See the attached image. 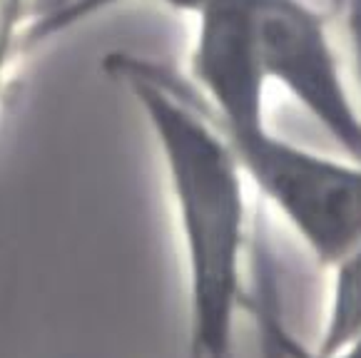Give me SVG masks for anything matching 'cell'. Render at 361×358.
<instances>
[{"label": "cell", "mask_w": 361, "mask_h": 358, "mask_svg": "<svg viewBox=\"0 0 361 358\" xmlns=\"http://www.w3.org/2000/svg\"><path fill=\"white\" fill-rule=\"evenodd\" d=\"M192 87L227 142L267 130V82L257 55L250 0H197Z\"/></svg>", "instance_id": "4"}, {"label": "cell", "mask_w": 361, "mask_h": 358, "mask_svg": "<svg viewBox=\"0 0 361 358\" xmlns=\"http://www.w3.org/2000/svg\"><path fill=\"white\" fill-rule=\"evenodd\" d=\"M274 343H276V348H279V351H282L284 356H289V358H312L307 353V348L299 346V343L294 341L292 336H287V333L279 331V326L274 328ZM339 358H361V336L356 338V341L351 343V346L346 348V351L341 353Z\"/></svg>", "instance_id": "7"}, {"label": "cell", "mask_w": 361, "mask_h": 358, "mask_svg": "<svg viewBox=\"0 0 361 358\" xmlns=\"http://www.w3.org/2000/svg\"><path fill=\"white\" fill-rule=\"evenodd\" d=\"M102 68L137 102L165 169L187 281V358H234L245 306L250 185L197 90L152 60Z\"/></svg>", "instance_id": "1"}, {"label": "cell", "mask_w": 361, "mask_h": 358, "mask_svg": "<svg viewBox=\"0 0 361 358\" xmlns=\"http://www.w3.org/2000/svg\"><path fill=\"white\" fill-rule=\"evenodd\" d=\"M25 25V0H0V87Z\"/></svg>", "instance_id": "6"}, {"label": "cell", "mask_w": 361, "mask_h": 358, "mask_svg": "<svg viewBox=\"0 0 361 358\" xmlns=\"http://www.w3.org/2000/svg\"><path fill=\"white\" fill-rule=\"evenodd\" d=\"M257 55L267 82L279 87L361 162V112L339 68L324 16L307 0H250Z\"/></svg>", "instance_id": "3"}, {"label": "cell", "mask_w": 361, "mask_h": 358, "mask_svg": "<svg viewBox=\"0 0 361 358\" xmlns=\"http://www.w3.org/2000/svg\"><path fill=\"white\" fill-rule=\"evenodd\" d=\"M229 147L250 190L282 216L317 264L329 268L361 242V162L304 147L271 127Z\"/></svg>", "instance_id": "2"}, {"label": "cell", "mask_w": 361, "mask_h": 358, "mask_svg": "<svg viewBox=\"0 0 361 358\" xmlns=\"http://www.w3.org/2000/svg\"><path fill=\"white\" fill-rule=\"evenodd\" d=\"M329 274L322 331L314 348H307L312 358H339L361 336V242L331 264Z\"/></svg>", "instance_id": "5"}]
</instances>
